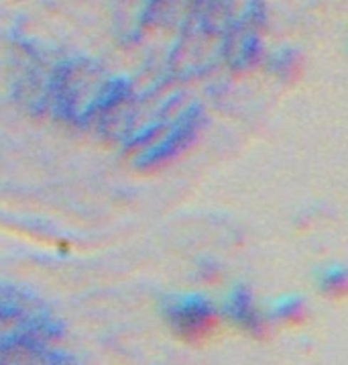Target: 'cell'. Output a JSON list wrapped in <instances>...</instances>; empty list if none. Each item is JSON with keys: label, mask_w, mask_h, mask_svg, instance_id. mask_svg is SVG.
<instances>
[{"label": "cell", "mask_w": 348, "mask_h": 365, "mask_svg": "<svg viewBox=\"0 0 348 365\" xmlns=\"http://www.w3.org/2000/svg\"><path fill=\"white\" fill-rule=\"evenodd\" d=\"M347 284H348V274L347 272H342V269H338V267H334V269H330V272L324 276V290L338 292V290H342Z\"/></svg>", "instance_id": "5b68a950"}, {"label": "cell", "mask_w": 348, "mask_h": 365, "mask_svg": "<svg viewBox=\"0 0 348 365\" xmlns=\"http://www.w3.org/2000/svg\"><path fill=\"white\" fill-rule=\"evenodd\" d=\"M59 322L31 294L0 286V364L61 361Z\"/></svg>", "instance_id": "6da1fadb"}, {"label": "cell", "mask_w": 348, "mask_h": 365, "mask_svg": "<svg viewBox=\"0 0 348 365\" xmlns=\"http://www.w3.org/2000/svg\"><path fill=\"white\" fill-rule=\"evenodd\" d=\"M172 324L186 336L202 335V331L212 322L210 304L204 296H179L167 308Z\"/></svg>", "instance_id": "7a4b0ae2"}, {"label": "cell", "mask_w": 348, "mask_h": 365, "mask_svg": "<svg viewBox=\"0 0 348 365\" xmlns=\"http://www.w3.org/2000/svg\"><path fill=\"white\" fill-rule=\"evenodd\" d=\"M226 312L231 314L232 319L243 322H255L253 321V307H251V298H248L247 292L243 290H232L231 300L226 304Z\"/></svg>", "instance_id": "3957f363"}, {"label": "cell", "mask_w": 348, "mask_h": 365, "mask_svg": "<svg viewBox=\"0 0 348 365\" xmlns=\"http://www.w3.org/2000/svg\"><path fill=\"white\" fill-rule=\"evenodd\" d=\"M302 312V300L295 296H285L281 300H277L273 307V314L279 319H291V317H300Z\"/></svg>", "instance_id": "277c9868"}]
</instances>
